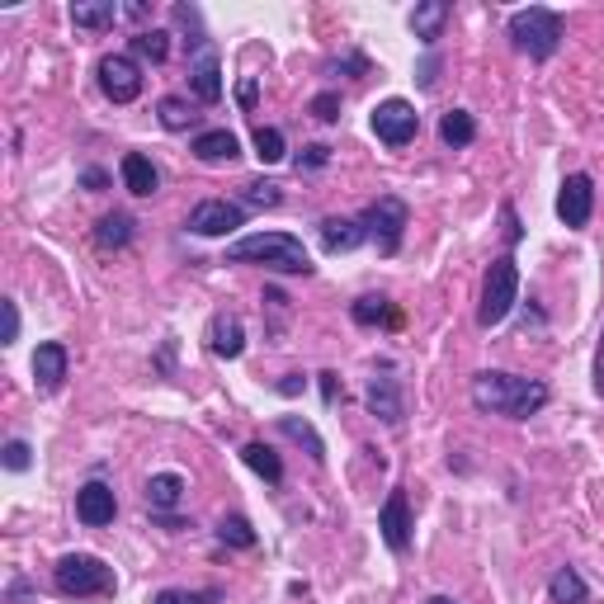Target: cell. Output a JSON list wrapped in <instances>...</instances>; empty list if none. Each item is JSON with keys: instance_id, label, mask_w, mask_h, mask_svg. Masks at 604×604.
Returning <instances> with one entry per match:
<instances>
[{"instance_id": "cell-2", "label": "cell", "mask_w": 604, "mask_h": 604, "mask_svg": "<svg viewBox=\"0 0 604 604\" xmlns=\"http://www.w3.org/2000/svg\"><path fill=\"white\" fill-rule=\"evenodd\" d=\"M227 265H265L274 274H312V260L293 232H255L227 246Z\"/></svg>"}, {"instance_id": "cell-19", "label": "cell", "mask_w": 604, "mask_h": 604, "mask_svg": "<svg viewBox=\"0 0 604 604\" xmlns=\"http://www.w3.org/2000/svg\"><path fill=\"white\" fill-rule=\"evenodd\" d=\"M118 175H123V189L137 194V199H151V194L161 189V175H156V166H151L142 151H128V156H123V166H118Z\"/></svg>"}, {"instance_id": "cell-33", "label": "cell", "mask_w": 604, "mask_h": 604, "mask_svg": "<svg viewBox=\"0 0 604 604\" xmlns=\"http://www.w3.org/2000/svg\"><path fill=\"white\" fill-rule=\"evenodd\" d=\"M279 185H269V180H251L246 185V203H255V208H279Z\"/></svg>"}, {"instance_id": "cell-5", "label": "cell", "mask_w": 604, "mask_h": 604, "mask_svg": "<svg viewBox=\"0 0 604 604\" xmlns=\"http://www.w3.org/2000/svg\"><path fill=\"white\" fill-rule=\"evenodd\" d=\"M520 302V265H515V255H501V260H491L487 279H482V307H477V326L491 331V326H501L510 317V307Z\"/></svg>"}, {"instance_id": "cell-9", "label": "cell", "mask_w": 604, "mask_h": 604, "mask_svg": "<svg viewBox=\"0 0 604 604\" xmlns=\"http://www.w3.org/2000/svg\"><path fill=\"white\" fill-rule=\"evenodd\" d=\"M100 90L114 104H133L142 95V67L133 57H123V52H109L100 62Z\"/></svg>"}, {"instance_id": "cell-41", "label": "cell", "mask_w": 604, "mask_h": 604, "mask_svg": "<svg viewBox=\"0 0 604 604\" xmlns=\"http://www.w3.org/2000/svg\"><path fill=\"white\" fill-rule=\"evenodd\" d=\"M81 185H85V189H104V185H109V175H104V170H85Z\"/></svg>"}, {"instance_id": "cell-40", "label": "cell", "mask_w": 604, "mask_h": 604, "mask_svg": "<svg viewBox=\"0 0 604 604\" xmlns=\"http://www.w3.org/2000/svg\"><path fill=\"white\" fill-rule=\"evenodd\" d=\"M435 71H439V57H425V67H420V85H425V90L435 85Z\"/></svg>"}, {"instance_id": "cell-35", "label": "cell", "mask_w": 604, "mask_h": 604, "mask_svg": "<svg viewBox=\"0 0 604 604\" xmlns=\"http://www.w3.org/2000/svg\"><path fill=\"white\" fill-rule=\"evenodd\" d=\"M312 118H321V123H336V118H340V95H336V90H321L317 100H312Z\"/></svg>"}, {"instance_id": "cell-20", "label": "cell", "mask_w": 604, "mask_h": 604, "mask_svg": "<svg viewBox=\"0 0 604 604\" xmlns=\"http://www.w3.org/2000/svg\"><path fill=\"white\" fill-rule=\"evenodd\" d=\"M369 241V232H364V222L359 218H326L321 222V246L331 255L340 251H354V246H364Z\"/></svg>"}, {"instance_id": "cell-15", "label": "cell", "mask_w": 604, "mask_h": 604, "mask_svg": "<svg viewBox=\"0 0 604 604\" xmlns=\"http://www.w3.org/2000/svg\"><path fill=\"white\" fill-rule=\"evenodd\" d=\"M208 350L218 354V359H241V350H246V326H241V317L218 312V317L208 321Z\"/></svg>"}, {"instance_id": "cell-34", "label": "cell", "mask_w": 604, "mask_h": 604, "mask_svg": "<svg viewBox=\"0 0 604 604\" xmlns=\"http://www.w3.org/2000/svg\"><path fill=\"white\" fill-rule=\"evenodd\" d=\"M29 463H34V449H29L24 439H10V444H5V468H10V472H24Z\"/></svg>"}, {"instance_id": "cell-7", "label": "cell", "mask_w": 604, "mask_h": 604, "mask_svg": "<svg viewBox=\"0 0 604 604\" xmlns=\"http://www.w3.org/2000/svg\"><path fill=\"white\" fill-rule=\"evenodd\" d=\"M373 133H378L383 147H406V142H416V133H420L416 104H406V100L373 104Z\"/></svg>"}, {"instance_id": "cell-25", "label": "cell", "mask_w": 604, "mask_h": 604, "mask_svg": "<svg viewBox=\"0 0 604 604\" xmlns=\"http://www.w3.org/2000/svg\"><path fill=\"white\" fill-rule=\"evenodd\" d=\"M95 241H100V251H123L133 241V218L128 213H104L100 227H95Z\"/></svg>"}, {"instance_id": "cell-31", "label": "cell", "mask_w": 604, "mask_h": 604, "mask_svg": "<svg viewBox=\"0 0 604 604\" xmlns=\"http://www.w3.org/2000/svg\"><path fill=\"white\" fill-rule=\"evenodd\" d=\"M255 156H260L265 166H279V161L288 156L284 133H279V128H255Z\"/></svg>"}, {"instance_id": "cell-29", "label": "cell", "mask_w": 604, "mask_h": 604, "mask_svg": "<svg viewBox=\"0 0 604 604\" xmlns=\"http://www.w3.org/2000/svg\"><path fill=\"white\" fill-rule=\"evenodd\" d=\"M133 52L142 57V62H166L170 57V34L166 29H142V34H133Z\"/></svg>"}, {"instance_id": "cell-8", "label": "cell", "mask_w": 604, "mask_h": 604, "mask_svg": "<svg viewBox=\"0 0 604 604\" xmlns=\"http://www.w3.org/2000/svg\"><path fill=\"white\" fill-rule=\"evenodd\" d=\"M590 213H595V180L576 170L557 189V218H562V227L581 232V227H590Z\"/></svg>"}, {"instance_id": "cell-10", "label": "cell", "mask_w": 604, "mask_h": 604, "mask_svg": "<svg viewBox=\"0 0 604 604\" xmlns=\"http://www.w3.org/2000/svg\"><path fill=\"white\" fill-rule=\"evenodd\" d=\"M194 236H232L236 227H246V208L227 199H203L185 222Z\"/></svg>"}, {"instance_id": "cell-26", "label": "cell", "mask_w": 604, "mask_h": 604, "mask_svg": "<svg viewBox=\"0 0 604 604\" xmlns=\"http://www.w3.org/2000/svg\"><path fill=\"white\" fill-rule=\"evenodd\" d=\"M241 458H246V463H251V468L265 477L269 487H279V482H284V463H279V453L269 449V444H260V439H255V444H246V449H241Z\"/></svg>"}, {"instance_id": "cell-37", "label": "cell", "mask_w": 604, "mask_h": 604, "mask_svg": "<svg viewBox=\"0 0 604 604\" xmlns=\"http://www.w3.org/2000/svg\"><path fill=\"white\" fill-rule=\"evenodd\" d=\"M0 307H5V345H15L19 340V307H15V298H5Z\"/></svg>"}, {"instance_id": "cell-30", "label": "cell", "mask_w": 604, "mask_h": 604, "mask_svg": "<svg viewBox=\"0 0 604 604\" xmlns=\"http://www.w3.org/2000/svg\"><path fill=\"white\" fill-rule=\"evenodd\" d=\"M279 430H284L288 439H298V444H307V453H312V458H326V444H321V435L317 430H312V425H307V420H298V416H279Z\"/></svg>"}, {"instance_id": "cell-1", "label": "cell", "mask_w": 604, "mask_h": 604, "mask_svg": "<svg viewBox=\"0 0 604 604\" xmlns=\"http://www.w3.org/2000/svg\"><path fill=\"white\" fill-rule=\"evenodd\" d=\"M548 383L538 378H520V373H477L472 378V406L487 411V416H505V420H529L548 406Z\"/></svg>"}, {"instance_id": "cell-32", "label": "cell", "mask_w": 604, "mask_h": 604, "mask_svg": "<svg viewBox=\"0 0 604 604\" xmlns=\"http://www.w3.org/2000/svg\"><path fill=\"white\" fill-rule=\"evenodd\" d=\"M218 538H222V543H232V548H255V529H251L246 515H222Z\"/></svg>"}, {"instance_id": "cell-28", "label": "cell", "mask_w": 604, "mask_h": 604, "mask_svg": "<svg viewBox=\"0 0 604 604\" xmlns=\"http://www.w3.org/2000/svg\"><path fill=\"white\" fill-rule=\"evenodd\" d=\"M350 317L359 321V326H397V312H392V302L378 298V293H369V298L354 302Z\"/></svg>"}, {"instance_id": "cell-18", "label": "cell", "mask_w": 604, "mask_h": 604, "mask_svg": "<svg viewBox=\"0 0 604 604\" xmlns=\"http://www.w3.org/2000/svg\"><path fill=\"white\" fill-rule=\"evenodd\" d=\"M189 90H194V100H199V104H218L222 100V62H218V52H203L199 62L189 67Z\"/></svg>"}, {"instance_id": "cell-24", "label": "cell", "mask_w": 604, "mask_h": 604, "mask_svg": "<svg viewBox=\"0 0 604 604\" xmlns=\"http://www.w3.org/2000/svg\"><path fill=\"white\" fill-rule=\"evenodd\" d=\"M439 142L444 147H472L477 142V118L468 109H449V114L439 118Z\"/></svg>"}, {"instance_id": "cell-39", "label": "cell", "mask_w": 604, "mask_h": 604, "mask_svg": "<svg viewBox=\"0 0 604 604\" xmlns=\"http://www.w3.org/2000/svg\"><path fill=\"white\" fill-rule=\"evenodd\" d=\"M151 604H199V595H189V590H161Z\"/></svg>"}, {"instance_id": "cell-27", "label": "cell", "mask_w": 604, "mask_h": 604, "mask_svg": "<svg viewBox=\"0 0 604 604\" xmlns=\"http://www.w3.org/2000/svg\"><path fill=\"white\" fill-rule=\"evenodd\" d=\"M156 114H161V128H170V133H185V128L199 123V114H194V104L185 95H166V100L156 104Z\"/></svg>"}, {"instance_id": "cell-45", "label": "cell", "mask_w": 604, "mask_h": 604, "mask_svg": "<svg viewBox=\"0 0 604 604\" xmlns=\"http://www.w3.org/2000/svg\"><path fill=\"white\" fill-rule=\"evenodd\" d=\"M425 604H458V600H449V595H430Z\"/></svg>"}, {"instance_id": "cell-16", "label": "cell", "mask_w": 604, "mask_h": 604, "mask_svg": "<svg viewBox=\"0 0 604 604\" xmlns=\"http://www.w3.org/2000/svg\"><path fill=\"white\" fill-rule=\"evenodd\" d=\"M194 156H199L203 166H227L241 156V137L232 128H208V133L194 137Z\"/></svg>"}, {"instance_id": "cell-13", "label": "cell", "mask_w": 604, "mask_h": 604, "mask_svg": "<svg viewBox=\"0 0 604 604\" xmlns=\"http://www.w3.org/2000/svg\"><path fill=\"white\" fill-rule=\"evenodd\" d=\"M118 515V501H114V487H104V482H85L76 491V520L90 524V529H104V524H114Z\"/></svg>"}, {"instance_id": "cell-43", "label": "cell", "mask_w": 604, "mask_h": 604, "mask_svg": "<svg viewBox=\"0 0 604 604\" xmlns=\"http://www.w3.org/2000/svg\"><path fill=\"white\" fill-rule=\"evenodd\" d=\"M279 392H284V397H293V392H302V378H298V373H288L284 383H279Z\"/></svg>"}, {"instance_id": "cell-36", "label": "cell", "mask_w": 604, "mask_h": 604, "mask_svg": "<svg viewBox=\"0 0 604 604\" xmlns=\"http://www.w3.org/2000/svg\"><path fill=\"white\" fill-rule=\"evenodd\" d=\"M331 161V147H321V142H312V147H302V156H298V170L307 166V170H317V166H326Z\"/></svg>"}, {"instance_id": "cell-14", "label": "cell", "mask_w": 604, "mask_h": 604, "mask_svg": "<svg viewBox=\"0 0 604 604\" xmlns=\"http://www.w3.org/2000/svg\"><path fill=\"white\" fill-rule=\"evenodd\" d=\"M67 369H71V354L62 340H43L34 350V383L38 392H57V387L67 383Z\"/></svg>"}, {"instance_id": "cell-21", "label": "cell", "mask_w": 604, "mask_h": 604, "mask_svg": "<svg viewBox=\"0 0 604 604\" xmlns=\"http://www.w3.org/2000/svg\"><path fill=\"white\" fill-rule=\"evenodd\" d=\"M180 501H185V477H180V472H156V477L147 482V510L151 515H170Z\"/></svg>"}, {"instance_id": "cell-38", "label": "cell", "mask_w": 604, "mask_h": 604, "mask_svg": "<svg viewBox=\"0 0 604 604\" xmlns=\"http://www.w3.org/2000/svg\"><path fill=\"white\" fill-rule=\"evenodd\" d=\"M501 218H505V241H510V246H515V241H520V218H515V208H510V203H505L501 208Z\"/></svg>"}, {"instance_id": "cell-6", "label": "cell", "mask_w": 604, "mask_h": 604, "mask_svg": "<svg viewBox=\"0 0 604 604\" xmlns=\"http://www.w3.org/2000/svg\"><path fill=\"white\" fill-rule=\"evenodd\" d=\"M364 232L378 241V251L383 255H397L402 251V236H406V222H411V213H406V203L397 199V194H383L378 203H369L364 208Z\"/></svg>"}, {"instance_id": "cell-23", "label": "cell", "mask_w": 604, "mask_h": 604, "mask_svg": "<svg viewBox=\"0 0 604 604\" xmlns=\"http://www.w3.org/2000/svg\"><path fill=\"white\" fill-rule=\"evenodd\" d=\"M548 600H553V604H586L590 600L586 576H581L576 567H557L553 581H548Z\"/></svg>"}, {"instance_id": "cell-3", "label": "cell", "mask_w": 604, "mask_h": 604, "mask_svg": "<svg viewBox=\"0 0 604 604\" xmlns=\"http://www.w3.org/2000/svg\"><path fill=\"white\" fill-rule=\"evenodd\" d=\"M52 586L71 595V600H95V595H114L118 576L114 567L95 553H67L57 567H52Z\"/></svg>"}, {"instance_id": "cell-17", "label": "cell", "mask_w": 604, "mask_h": 604, "mask_svg": "<svg viewBox=\"0 0 604 604\" xmlns=\"http://www.w3.org/2000/svg\"><path fill=\"white\" fill-rule=\"evenodd\" d=\"M449 0H420L416 10H411V34L425 43V48H435L439 38H444V24H449Z\"/></svg>"}, {"instance_id": "cell-44", "label": "cell", "mask_w": 604, "mask_h": 604, "mask_svg": "<svg viewBox=\"0 0 604 604\" xmlns=\"http://www.w3.org/2000/svg\"><path fill=\"white\" fill-rule=\"evenodd\" d=\"M595 392L604 397V345H600V364H595Z\"/></svg>"}, {"instance_id": "cell-4", "label": "cell", "mask_w": 604, "mask_h": 604, "mask_svg": "<svg viewBox=\"0 0 604 604\" xmlns=\"http://www.w3.org/2000/svg\"><path fill=\"white\" fill-rule=\"evenodd\" d=\"M510 38H515V48L529 52L534 62H548V57L562 48L567 24H562V15L548 10V5H529V10H515V15H510Z\"/></svg>"}, {"instance_id": "cell-12", "label": "cell", "mask_w": 604, "mask_h": 604, "mask_svg": "<svg viewBox=\"0 0 604 604\" xmlns=\"http://www.w3.org/2000/svg\"><path fill=\"white\" fill-rule=\"evenodd\" d=\"M364 402H369V411L383 420V425H402V420H406L402 383H397L392 373H373L369 387H364Z\"/></svg>"}, {"instance_id": "cell-42", "label": "cell", "mask_w": 604, "mask_h": 604, "mask_svg": "<svg viewBox=\"0 0 604 604\" xmlns=\"http://www.w3.org/2000/svg\"><path fill=\"white\" fill-rule=\"evenodd\" d=\"M255 95H260V85H255V81H241V104H246V109L255 104Z\"/></svg>"}, {"instance_id": "cell-11", "label": "cell", "mask_w": 604, "mask_h": 604, "mask_svg": "<svg viewBox=\"0 0 604 604\" xmlns=\"http://www.w3.org/2000/svg\"><path fill=\"white\" fill-rule=\"evenodd\" d=\"M378 529H383V543L392 548V553H406V548H411V529H416V520H411V501H406L402 487L387 491L383 510H378Z\"/></svg>"}, {"instance_id": "cell-22", "label": "cell", "mask_w": 604, "mask_h": 604, "mask_svg": "<svg viewBox=\"0 0 604 604\" xmlns=\"http://www.w3.org/2000/svg\"><path fill=\"white\" fill-rule=\"evenodd\" d=\"M71 24L85 29V34H104L118 24V5L114 0H76L71 5Z\"/></svg>"}]
</instances>
